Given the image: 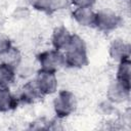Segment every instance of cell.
Masks as SVG:
<instances>
[{
    "label": "cell",
    "mask_w": 131,
    "mask_h": 131,
    "mask_svg": "<svg viewBox=\"0 0 131 131\" xmlns=\"http://www.w3.org/2000/svg\"><path fill=\"white\" fill-rule=\"evenodd\" d=\"M64 67L72 69H81L88 63L87 45L82 37L73 34L68 47L64 49Z\"/></svg>",
    "instance_id": "1"
},
{
    "label": "cell",
    "mask_w": 131,
    "mask_h": 131,
    "mask_svg": "<svg viewBox=\"0 0 131 131\" xmlns=\"http://www.w3.org/2000/svg\"><path fill=\"white\" fill-rule=\"evenodd\" d=\"M77 108V98L69 90L57 92L53 99V111L57 118L64 119L71 116Z\"/></svg>",
    "instance_id": "2"
},
{
    "label": "cell",
    "mask_w": 131,
    "mask_h": 131,
    "mask_svg": "<svg viewBox=\"0 0 131 131\" xmlns=\"http://www.w3.org/2000/svg\"><path fill=\"white\" fill-rule=\"evenodd\" d=\"M37 59L40 66V70L43 71L57 73L60 69L64 67L63 52L56 50L54 48L42 51L38 55Z\"/></svg>",
    "instance_id": "3"
},
{
    "label": "cell",
    "mask_w": 131,
    "mask_h": 131,
    "mask_svg": "<svg viewBox=\"0 0 131 131\" xmlns=\"http://www.w3.org/2000/svg\"><path fill=\"white\" fill-rule=\"evenodd\" d=\"M122 24V17L117 12L110 9L96 11L94 28L102 33H112Z\"/></svg>",
    "instance_id": "4"
},
{
    "label": "cell",
    "mask_w": 131,
    "mask_h": 131,
    "mask_svg": "<svg viewBox=\"0 0 131 131\" xmlns=\"http://www.w3.org/2000/svg\"><path fill=\"white\" fill-rule=\"evenodd\" d=\"M37 88L39 89L42 96L51 95L56 93L58 88V80L56 73L39 70L34 78Z\"/></svg>",
    "instance_id": "5"
},
{
    "label": "cell",
    "mask_w": 131,
    "mask_h": 131,
    "mask_svg": "<svg viewBox=\"0 0 131 131\" xmlns=\"http://www.w3.org/2000/svg\"><path fill=\"white\" fill-rule=\"evenodd\" d=\"M130 90L131 86L115 79L108 84V87L106 89V99L116 105L124 103L130 97Z\"/></svg>",
    "instance_id": "6"
},
{
    "label": "cell",
    "mask_w": 131,
    "mask_h": 131,
    "mask_svg": "<svg viewBox=\"0 0 131 131\" xmlns=\"http://www.w3.org/2000/svg\"><path fill=\"white\" fill-rule=\"evenodd\" d=\"M108 54H110V57L117 63L123 60L130 59L131 46L129 42L125 41L124 39L116 38L111 42L108 46Z\"/></svg>",
    "instance_id": "7"
},
{
    "label": "cell",
    "mask_w": 131,
    "mask_h": 131,
    "mask_svg": "<svg viewBox=\"0 0 131 131\" xmlns=\"http://www.w3.org/2000/svg\"><path fill=\"white\" fill-rule=\"evenodd\" d=\"M42 97V94L40 93L39 89L36 86V83L33 80L27 81L19 89L17 98L19 102L26 103V104H32L38 101Z\"/></svg>",
    "instance_id": "8"
},
{
    "label": "cell",
    "mask_w": 131,
    "mask_h": 131,
    "mask_svg": "<svg viewBox=\"0 0 131 131\" xmlns=\"http://www.w3.org/2000/svg\"><path fill=\"white\" fill-rule=\"evenodd\" d=\"M72 16L81 27L93 28L95 24L96 11L93 7H75L72 11Z\"/></svg>",
    "instance_id": "9"
},
{
    "label": "cell",
    "mask_w": 131,
    "mask_h": 131,
    "mask_svg": "<svg viewBox=\"0 0 131 131\" xmlns=\"http://www.w3.org/2000/svg\"><path fill=\"white\" fill-rule=\"evenodd\" d=\"M72 35L73 34L63 26H58L54 28L50 38L52 48L59 51H64L71 41Z\"/></svg>",
    "instance_id": "10"
},
{
    "label": "cell",
    "mask_w": 131,
    "mask_h": 131,
    "mask_svg": "<svg viewBox=\"0 0 131 131\" xmlns=\"http://www.w3.org/2000/svg\"><path fill=\"white\" fill-rule=\"evenodd\" d=\"M70 0H31L33 8L42 12H53L67 7Z\"/></svg>",
    "instance_id": "11"
},
{
    "label": "cell",
    "mask_w": 131,
    "mask_h": 131,
    "mask_svg": "<svg viewBox=\"0 0 131 131\" xmlns=\"http://www.w3.org/2000/svg\"><path fill=\"white\" fill-rule=\"evenodd\" d=\"M18 98L9 88H0V113H7L16 107Z\"/></svg>",
    "instance_id": "12"
},
{
    "label": "cell",
    "mask_w": 131,
    "mask_h": 131,
    "mask_svg": "<svg viewBox=\"0 0 131 131\" xmlns=\"http://www.w3.org/2000/svg\"><path fill=\"white\" fill-rule=\"evenodd\" d=\"M17 70L5 62L0 61V88H10L14 83Z\"/></svg>",
    "instance_id": "13"
},
{
    "label": "cell",
    "mask_w": 131,
    "mask_h": 131,
    "mask_svg": "<svg viewBox=\"0 0 131 131\" xmlns=\"http://www.w3.org/2000/svg\"><path fill=\"white\" fill-rule=\"evenodd\" d=\"M118 81L131 86V62L130 59L118 62L116 78Z\"/></svg>",
    "instance_id": "14"
},
{
    "label": "cell",
    "mask_w": 131,
    "mask_h": 131,
    "mask_svg": "<svg viewBox=\"0 0 131 131\" xmlns=\"http://www.w3.org/2000/svg\"><path fill=\"white\" fill-rule=\"evenodd\" d=\"M0 57H1V62H5V63L15 68L16 70L18 69V67L21 63V53L15 47H12L8 52H6L5 54H3Z\"/></svg>",
    "instance_id": "15"
},
{
    "label": "cell",
    "mask_w": 131,
    "mask_h": 131,
    "mask_svg": "<svg viewBox=\"0 0 131 131\" xmlns=\"http://www.w3.org/2000/svg\"><path fill=\"white\" fill-rule=\"evenodd\" d=\"M12 47L13 45L10 38H8L5 35H0V56L8 52Z\"/></svg>",
    "instance_id": "16"
},
{
    "label": "cell",
    "mask_w": 131,
    "mask_h": 131,
    "mask_svg": "<svg viewBox=\"0 0 131 131\" xmlns=\"http://www.w3.org/2000/svg\"><path fill=\"white\" fill-rule=\"evenodd\" d=\"M115 106H116V104H114V103L111 102L110 100L105 99V100H103V101H101V102L99 103L98 108H99V111H100L103 115L108 116V115H112V114L115 112V110H116Z\"/></svg>",
    "instance_id": "17"
},
{
    "label": "cell",
    "mask_w": 131,
    "mask_h": 131,
    "mask_svg": "<svg viewBox=\"0 0 131 131\" xmlns=\"http://www.w3.org/2000/svg\"><path fill=\"white\" fill-rule=\"evenodd\" d=\"M70 3L74 7H93L96 0H70Z\"/></svg>",
    "instance_id": "18"
}]
</instances>
